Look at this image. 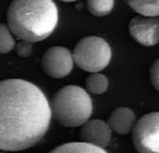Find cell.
Returning <instances> with one entry per match:
<instances>
[{
    "instance_id": "3",
    "label": "cell",
    "mask_w": 159,
    "mask_h": 153,
    "mask_svg": "<svg viewBox=\"0 0 159 153\" xmlns=\"http://www.w3.org/2000/svg\"><path fill=\"white\" fill-rule=\"evenodd\" d=\"M51 117L63 127L82 126L91 116L93 106L89 95L78 85L60 88L49 103Z\"/></svg>"
},
{
    "instance_id": "13",
    "label": "cell",
    "mask_w": 159,
    "mask_h": 153,
    "mask_svg": "<svg viewBox=\"0 0 159 153\" xmlns=\"http://www.w3.org/2000/svg\"><path fill=\"white\" fill-rule=\"evenodd\" d=\"M87 8L90 14L95 17H104L114 8L115 1L113 0H89L86 3Z\"/></svg>"
},
{
    "instance_id": "14",
    "label": "cell",
    "mask_w": 159,
    "mask_h": 153,
    "mask_svg": "<svg viewBox=\"0 0 159 153\" xmlns=\"http://www.w3.org/2000/svg\"><path fill=\"white\" fill-rule=\"evenodd\" d=\"M15 46V40L7 25L0 23V54H7Z\"/></svg>"
},
{
    "instance_id": "15",
    "label": "cell",
    "mask_w": 159,
    "mask_h": 153,
    "mask_svg": "<svg viewBox=\"0 0 159 153\" xmlns=\"http://www.w3.org/2000/svg\"><path fill=\"white\" fill-rule=\"evenodd\" d=\"M33 51V44L26 41H20L16 45V53L20 58H28Z\"/></svg>"
},
{
    "instance_id": "2",
    "label": "cell",
    "mask_w": 159,
    "mask_h": 153,
    "mask_svg": "<svg viewBox=\"0 0 159 153\" xmlns=\"http://www.w3.org/2000/svg\"><path fill=\"white\" fill-rule=\"evenodd\" d=\"M58 19L57 6L50 0L12 1L7 11L9 31L20 41L32 44L48 38Z\"/></svg>"
},
{
    "instance_id": "5",
    "label": "cell",
    "mask_w": 159,
    "mask_h": 153,
    "mask_svg": "<svg viewBox=\"0 0 159 153\" xmlns=\"http://www.w3.org/2000/svg\"><path fill=\"white\" fill-rule=\"evenodd\" d=\"M132 141L139 153H159V114L143 116L132 128Z\"/></svg>"
},
{
    "instance_id": "17",
    "label": "cell",
    "mask_w": 159,
    "mask_h": 153,
    "mask_svg": "<svg viewBox=\"0 0 159 153\" xmlns=\"http://www.w3.org/2000/svg\"><path fill=\"white\" fill-rule=\"evenodd\" d=\"M0 153H2V152H0Z\"/></svg>"
},
{
    "instance_id": "6",
    "label": "cell",
    "mask_w": 159,
    "mask_h": 153,
    "mask_svg": "<svg viewBox=\"0 0 159 153\" xmlns=\"http://www.w3.org/2000/svg\"><path fill=\"white\" fill-rule=\"evenodd\" d=\"M41 66L44 72L54 79H61L70 74L74 67L72 53L63 46H52L43 55Z\"/></svg>"
},
{
    "instance_id": "7",
    "label": "cell",
    "mask_w": 159,
    "mask_h": 153,
    "mask_svg": "<svg viewBox=\"0 0 159 153\" xmlns=\"http://www.w3.org/2000/svg\"><path fill=\"white\" fill-rule=\"evenodd\" d=\"M132 38L143 46H153L159 40V20L157 18L134 17L129 25Z\"/></svg>"
},
{
    "instance_id": "1",
    "label": "cell",
    "mask_w": 159,
    "mask_h": 153,
    "mask_svg": "<svg viewBox=\"0 0 159 153\" xmlns=\"http://www.w3.org/2000/svg\"><path fill=\"white\" fill-rule=\"evenodd\" d=\"M49 102L42 90L21 79L0 81V151L35 146L49 128Z\"/></svg>"
},
{
    "instance_id": "8",
    "label": "cell",
    "mask_w": 159,
    "mask_h": 153,
    "mask_svg": "<svg viewBox=\"0 0 159 153\" xmlns=\"http://www.w3.org/2000/svg\"><path fill=\"white\" fill-rule=\"evenodd\" d=\"M112 138V131L107 123L102 120H89L85 123L79 133L81 142L104 150Z\"/></svg>"
},
{
    "instance_id": "9",
    "label": "cell",
    "mask_w": 159,
    "mask_h": 153,
    "mask_svg": "<svg viewBox=\"0 0 159 153\" xmlns=\"http://www.w3.org/2000/svg\"><path fill=\"white\" fill-rule=\"evenodd\" d=\"M111 131L118 135H127L135 125V114L129 108H117L110 115L107 123Z\"/></svg>"
},
{
    "instance_id": "4",
    "label": "cell",
    "mask_w": 159,
    "mask_h": 153,
    "mask_svg": "<svg viewBox=\"0 0 159 153\" xmlns=\"http://www.w3.org/2000/svg\"><path fill=\"white\" fill-rule=\"evenodd\" d=\"M74 62L88 72H99L110 63L112 51L109 44L102 37L90 35L82 38L72 53Z\"/></svg>"
},
{
    "instance_id": "11",
    "label": "cell",
    "mask_w": 159,
    "mask_h": 153,
    "mask_svg": "<svg viewBox=\"0 0 159 153\" xmlns=\"http://www.w3.org/2000/svg\"><path fill=\"white\" fill-rule=\"evenodd\" d=\"M128 4L137 13L146 18H157L159 14V2L152 1H129Z\"/></svg>"
},
{
    "instance_id": "12",
    "label": "cell",
    "mask_w": 159,
    "mask_h": 153,
    "mask_svg": "<svg viewBox=\"0 0 159 153\" xmlns=\"http://www.w3.org/2000/svg\"><path fill=\"white\" fill-rule=\"evenodd\" d=\"M86 87L92 94H103L108 88V79L100 72L91 73L86 80Z\"/></svg>"
},
{
    "instance_id": "16",
    "label": "cell",
    "mask_w": 159,
    "mask_h": 153,
    "mask_svg": "<svg viewBox=\"0 0 159 153\" xmlns=\"http://www.w3.org/2000/svg\"><path fill=\"white\" fill-rule=\"evenodd\" d=\"M150 81L157 91L159 89V61L157 59L150 69Z\"/></svg>"
},
{
    "instance_id": "10",
    "label": "cell",
    "mask_w": 159,
    "mask_h": 153,
    "mask_svg": "<svg viewBox=\"0 0 159 153\" xmlns=\"http://www.w3.org/2000/svg\"><path fill=\"white\" fill-rule=\"evenodd\" d=\"M48 153H107L105 150L83 143V142H69L61 144Z\"/></svg>"
}]
</instances>
